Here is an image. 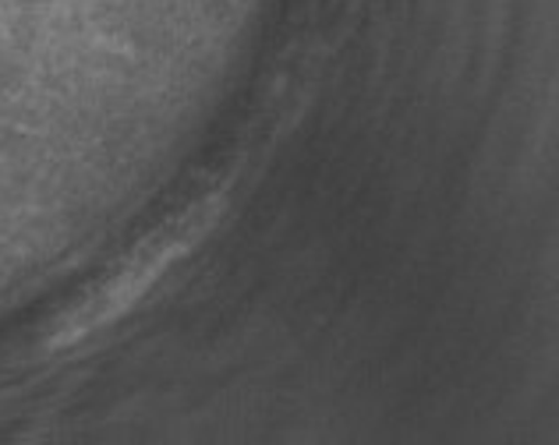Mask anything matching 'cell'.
Returning a JSON list of instances; mask_svg holds the SVG:
<instances>
[{
  "instance_id": "cell-1",
  "label": "cell",
  "mask_w": 559,
  "mask_h": 445,
  "mask_svg": "<svg viewBox=\"0 0 559 445\" xmlns=\"http://www.w3.org/2000/svg\"><path fill=\"white\" fill-rule=\"evenodd\" d=\"M219 213H224V191H213V195L195 199L181 213L159 222L150 237H142L128 251V258L85 301H79L68 315H61V325L53 333V347L79 344V339L99 333L103 325L124 318L131 308H139L159 287V279L181 258H188L202 237L216 227Z\"/></svg>"
}]
</instances>
